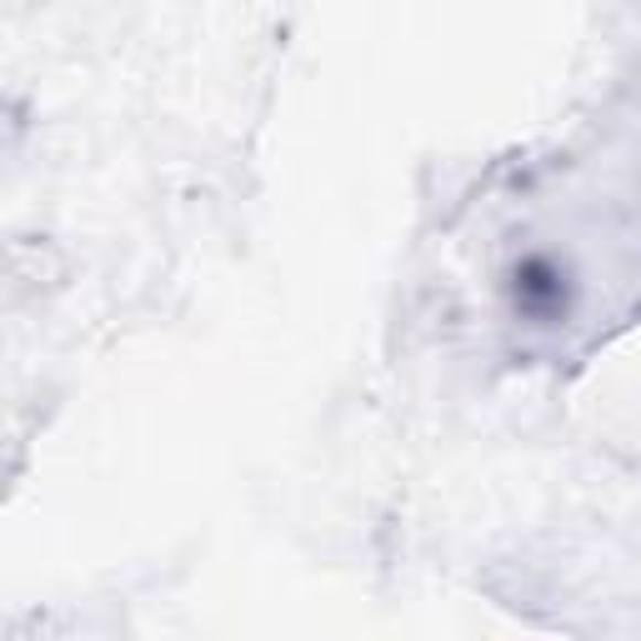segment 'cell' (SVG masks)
<instances>
[{"mask_svg": "<svg viewBox=\"0 0 641 641\" xmlns=\"http://www.w3.org/2000/svg\"><path fill=\"white\" fill-rule=\"evenodd\" d=\"M0 151H6V141H0Z\"/></svg>", "mask_w": 641, "mask_h": 641, "instance_id": "obj_1", "label": "cell"}]
</instances>
